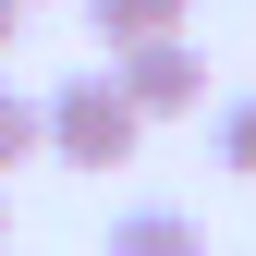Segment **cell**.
<instances>
[{
    "label": "cell",
    "mask_w": 256,
    "mask_h": 256,
    "mask_svg": "<svg viewBox=\"0 0 256 256\" xmlns=\"http://www.w3.org/2000/svg\"><path fill=\"white\" fill-rule=\"evenodd\" d=\"M0 256H12V244H0Z\"/></svg>",
    "instance_id": "9c48e42d"
},
{
    "label": "cell",
    "mask_w": 256,
    "mask_h": 256,
    "mask_svg": "<svg viewBox=\"0 0 256 256\" xmlns=\"http://www.w3.org/2000/svg\"><path fill=\"white\" fill-rule=\"evenodd\" d=\"M220 171H244V183H256V98L220 110Z\"/></svg>",
    "instance_id": "8992f818"
},
{
    "label": "cell",
    "mask_w": 256,
    "mask_h": 256,
    "mask_svg": "<svg viewBox=\"0 0 256 256\" xmlns=\"http://www.w3.org/2000/svg\"><path fill=\"white\" fill-rule=\"evenodd\" d=\"M74 12L98 24V49H146V37H183L196 0H74Z\"/></svg>",
    "instance_id": "3957f363"
},
{
    "label": "cell",
    "mask_w": 256,
    "mask_h": 256,
    "mask_svg": "<svg viewBox=\"0 0 256 256\" xmlns=\"http://www.w3.org/2000/svg\"><path fill=\"white\" fill-rule=\"evenodd\" d=\"M24 12H37V0H24Z\"/></svg>",
    "instance_id": "ba28073f"
},
{
    "label": "cell",
    "mask_w": 256,
    "mask_h": 256,
    "mask_svg": "<svg viewBox=\"0 0 256 256\" xmlns=\"http://www.w3.org/2000/svg\"><path fill=\"white\" fill-rule=\"evenodd\" d=\"M110 256H208V232L183 208H122L110 220Z\"/></svg>",
    "instance_id": "277c9868"
},
{
    "label": "cell",
    "mask_w": 256,
    "mask_h": 256,
    "mask_svg": "<svg viewBox=\"0 0 256 256\" xmlns=\"http://www.w3.org/2000/svg\"><path fill=\"white\" fill-rule=\"evenodd\" d=\"M37 146L61 158V171H122V158L146 146V122H134V98H122L110 74H61L37 98Z\"/></svg>",
    "instance_id": "6da1fadb"
},
{
    "label": "cell",
    "mask_w": 256,
    "mask_h": 256,
    "mask_svg": "<svg viewBox=\"0 0 256 256\" xmlns=\"http://www.w3.org/2000/svg\"><path fill=\"white\" fill-rule=\"evenodd\" d=\"M24 158H37V98L0 86V171H24Z\"/></svg>",
    "instance_id": "5b68a950"
},
{
    "label": "cell",
    "mask_w": 256,
    "mask_h": 256,
    "mask_svg": "<svg viewBox=\"0 0 256 256\" xmlns=\"http://www.w3.org/2000/svg\"><path fill=\"white\" fill-rule=\"evenodd\" d=\"M12 37H24V0H0V61H12Z\"/></svg>",
    "instance_id": "52a82bcc"
},
{
    "label": "cell",
    "mask_w": 256,
    "mask_h": 256,
    "mask_svg": "<svg viewBox=\"0 0 256 256\" xmlns=\"http://www.w3.org/2000/svg\"><path fill=\"white\" fill-rule=\"evenodd\" d=\"M110 86L134 98V122H183V110H208V61H196V37H146V49H110Z\"/></svg>",
    "instance_id": "7a4b0ae2"
}]
</instances>
